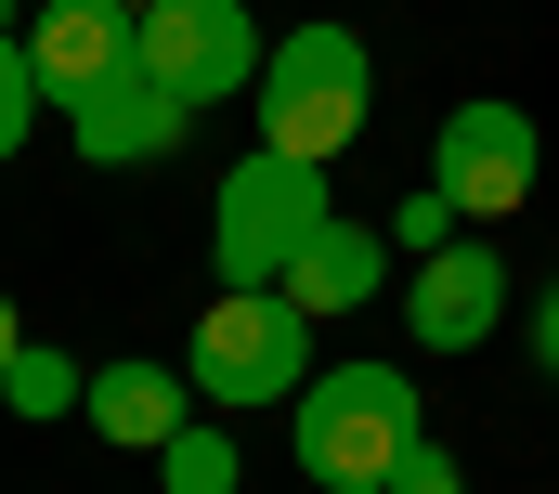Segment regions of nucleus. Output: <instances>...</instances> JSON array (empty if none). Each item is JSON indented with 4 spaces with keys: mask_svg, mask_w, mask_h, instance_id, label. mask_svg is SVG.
<instances>
[{
    "mask_svg": "<svg viewBox=\"0 0 559 494\" xmlns=\"http://www.w3.org/2000/svg\"><path fill=\"white\" fill-rule=\"evenodd\" d=\"M286 416H299V469H312L325 494H378L429 443V430H417V377H404V365H325Z\"/></svg>",
    "mask_w": 559,
    "mask_h": 494,
    "instance_id": "f257e3e1",
    "label": "nucleus"
},
{
    "mask_svg": "<svg viewBox=\"0 0 559 494\" xmlns=\"http://www.w3.org/2000/svg\"><path fill=\"white\" fill-rule=\"evenodd\" d=\"M325 222H338V209H325V169H299L274 143L209 183V260H222V286H286L299 247L325 235Z\"/></svg>",
    "mask_w": 559,
    "mask_h": 494,
    "instance_id": "f03ea898",
    "label": "nucleus"
},
{
    "mask_svg": "<svg viewBox=\"0 0 559 494\" xmlns=\"http://www.w3.org/2000/svg\"><path fill=\"white\" fill-rule=\"evenodd\" d=\"M182 377H195L209 416H222V403H299V390H312V313H299L286 286H222V299L195 313Z\"/></svg>",
    "mask_w": 559,
    "mask_h": 494,
    "instance_id": "7ed1b4c3",
    "label": "nucleus"
},
{
    "mask_svg": "<svg viewBox=\"0 0 559 494\" xmlns=\"http://www.w3.org/2000/svg\"><path fill=\"white\" fill-rule=\"evenodd\" d=\"M248 105H261V143H274V156L325 169V156L365 130V105H378V79H365V39H352V26H299V39H274Z\"/></svg>",
    "mask_w": 559,
    "mask_h": 494,
    "instance_id": "20e7f679",
    "label": "nucleus"
},
{
    "mask_svg": "<svg viewBox=\"0 0 559 494\" xmlns=\"http://www.w3.org/2000/svg\"><path fill=\"white\" fill-rule=\"evenodd\" d=\"M143 26V79L195 118V105H248L261 92V26H248V0H156V13H131Z\"/></svg>",
    "mask_w": 559,
    "mask_h": 494,
    "instance_id": "39448f33",
    "label": "nucleus"
},
{
    "mask_svg": "<svg viewBox=\"0 0 559 494\" xmlns=\"http://www.w3.org/2000/svg\"><path fill=\"white\" fill-rule=\"evenodd\" d=\"M534 169H547V143H534L521 105H495V92L442 105V130H429V183L455 196V222H508V209L534 196Z\"/></svg>",
    "mask_w": 559,
    "mask_h": 494,
    "instance_id": "423d86ee",
    "label": "nucleus"
},
{
    "mask_svg": "<svg viewBox=\"0 0 559 494\" xmlns=\"http://www.w3.org/2000/svg\"><path fill=\"white\" fill-rule=\"evenodd\" d=\"M26 66H39V105L79 118L105 79H131V66H143V26L118 13V0H52V13L26 26Z\"/></svg>",
    "mask_w": 559,
    "mask_h": 494,
    "instance_id": "0eeeda50",
    "label": "nucleus"
},
{
    "mask_svg": "<svg viewBox=\"0 0 559 494\" xmlns=\"http://www.w3.org/2000/svg\"><path fill=\"white\" fill-rule=\"evenodd\" d=\"M404 326H417V352H481V339L508 326V260H495L481 235H455L442 260H417Z\"/></svg>",
    "mask_w": 559,
    "mask_h": 494,
    "instance_id": "6e6552de",
    "label": "nucleus"
},
{
    "mask_svg": "<svg viewBox=\"0 0 559 494\" xmlns=\"http://www.w3.org/2000/svg\"><path fill=\"white\" fill-rule=\"evenodd\" d=\"M66 130H79V156H92V169H143V156H169V143H182V105L131 66V79H105Z\"/></svg>",
    "mask_w": 559,
    "mask_h": 494,
    "instance_id": "1a4fd4ad",
    "label": "nucleus"
},
{
    "mask_svg": "<svg viewBox=\"0 0 559 494\" xmlns=\"http://www.w3.org/2000/svg\"><path fill=\"white\" fill-rule=\"evenodd\" d=\"M79 416H92L105 443H143V456H169V430L195 416V377H182V365H105L92 390H79Z\"/></svg>",
    "mask_w": 559,
    "mask_h": 494,
    "instance_id": "9d476101",
    "label": "nucleus"
},
{
    "mask_svg": "<svg viewBox=\"0 0 559 494\" xmlns=\"http://www.w3.org/2000/svg\"><path fill=\"white\" fill-rule=\"evenodd\" d=\"M378 286H391V235H365V222H325V235L299 247V273H286L299 313H365Z\"/></svg>",
    "mask_w": 559,
    "mask_h": 494,
    "instance_id": "9b49d317",
    "label": "nucleus"
},
{
    "mask_svg": "<svg viewBox=\"0 0 559 494\" xmlns=\"http://www.w3.org/2000/svg\"><path fill=\"white\" fill-rule=\"evenodd\" d=\"M156 482L169 494H235V430H222V416H182L169 456H156Z\"/></svg>",
    "mask_w": 559,
    "mask_h": 494,
    "instance_id": "f8f14e48",
    "label": "nucleus"
},
{
    "mask_svg": "<svg viewBox=\"0 0 559 494\" xmlns=\"http://www.w3.org/2000/svg\"><path fill=\"white\" fill-rule=\"evenodd\" d=\"M79 390H92V377L66 365L52 339H26V352L0 365V403H13V416H79Z\"/></svg>",
    "mask_w": 559,
    "mask_h": 494,
    "instance_id": "ddd939ff",
    "label": "nucleus"
},
{
    "mask_svg": "<svg viewBox=\"0 0 559 494\" xmlns=\"http://www.w3.org/2000/svg\"><path fill=\"white\" fill-rule=\"evenodd\" d=\"M26 130H39V66H26V26L0 13V169L26 156Z\"/></svg>",
    "mask_w": 559,
    "mask_h": 494,
    "instance_id": "4468645a",
    "label": "nucleus"
},
{
    "mask_svg": "<svg viewBox=\"0 0 559 494\" xmlns=\"http://www.w3.org/2000/svg\"><path fill=\"white\" fill-rule=\"evenodd\" d=\"M391 247H404V260H442V247H455V196H442V183H417V196L391 209Z\"/></svg>",
    "mask_w": 559,
    "mask_h": 494,
    "instance_id": "2eb2a0df",
    "label": "nucleus"
},
{
    "mask_svg": "<svg viewBox=\"0 0 559 494\" xmlns=\"http://www.w3.org/2000/svg\"><path fill=\"white\" fill-rule=\"evenodd\" d=\"M378 494H468V482H455V456H442V443H417V456H404Z\"/></svg>",
    "mask_w": 559,
    "mask_h": 494,
    "instance_id": "dca6fc26",
    "label": "nucleus"
},
{
    "mask_svg": "<svg viewBox=\"0 0 559 494\" xmlns=\"http://www.w3.org/2000/svg\"><path fill=\"white\" fill-rule=\"evenodd\" d=\"M534 365L559 377V286H547V299H534Z\"/></svg>",
    "mask_w": 559,
    "mask_h": 494,
    "instance_id": "f3484780",
    "label": "nucleus"
},
{
    "mask_svg": "<svg viewBox=\"0 0 559 494\" xmlns=\"http://www.w3.org/2000/svg\"><path fill=\"white\" fill-rule=\"evenodd\" d=\"M13 352H26V326H13V299H0V365H13Z\"/></svg>",
    "mask_w": 559,
    "mask_h": 494,
    "instance_id": "a211bd4d",
    "label": "nucleus"
},
{
    "mask_svg": "<svg viewBox=\"0 0 559 494\" xmlns=\"http://www.w3.org/2000/svg\"><path fill=\"white\" fill-rule=\"evenodd\" d=\"M118 13H156V0H118Z\"/></svg>",
    "mask_w": 559,
    "mask_h": 494,
    "instance_id": "6ab92c4d",
    "label": "nucleus"
},
{
    "mask_svg": "<svg viewBox=\"0 0 559 494\" xmlns=\"http://www.w3.org/2000/svg\"><path fill=\"white\" fill-rule=\"evenodd\" d=\"M26 13H52V0H26Z\"/></svg>",
    "mask_w": 559,
    "mask_h": 494,
    "instance_id": "aec40b11",
    "label": "nucleus"
},
{
    "mask_svg": "<svg viewBox=\"0 0 559 494\" xmlns=\"http://www.w3.org/2000/svg\"><path fill=\"white\" fill-rule=\"evenodd\" d=\"M0 13H13V0H0Z\"/></svg>",
    "mask_w": 559,
    "mask_h": 494,
    "instance_id": "412c9836",
    "label": "nucleus"
}]
</instances>
